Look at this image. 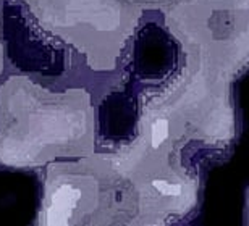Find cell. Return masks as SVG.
I'll use <instances>...</instances> for the list:
<instances>
[{
	"mask_svg": "<svg viewBox=\"0 0 249 226\" xmlns=\"http://www.w3.org/2000/svg\"><path fill=\"white\" fill-rule=\"evenodd\" d=\"M81 199V191L73 184H60L52 192L46 210V226H68L70 218Z\"/></svg>",
	"mask_w": 249,
	"mask_h": 226,
	"instance_id": "6da1fadb",
	"label": "cell"
},
{
	"mask_svg": "<svg viewBox=\"0 0 249 226\" xmlns=\"http://www.w3.org/2000/svg\"><path fill=\"white\" fill-rule=\"evenodd\" d=\"M168 133H170V123L165 118H159L154 122L151 128V144L154 149H159L160 145L168 139Z\"/></svg>",
	"mask_w": 249,
	"mask_h": 226,
	"instance_id": "7a4b0ae2",
	"label": "cell"
},
{
	"mask_svg": "<svg viewBox=\"0 0 249 226\" xmlns=\"http://www.w3.org/2000/svg\"><path fill=\"white\" fill-rule=\"evenodd\" d=\"M154 189L159 191L162 195H168V197H180L183 194V188L177 183H170L167 179H154L152 181Z\"/></svg>",
	"mask_w": 249,
	"mask_h": 226,
	"instance_id": "3957f363",
	"label": "cell"
},
{
	"mask_svg": "<svg viewBox=\"0 0 249 226\" xmlns=\"http://www.w3.org/2000/svg\"><path fill=\"white\" fill-rule=\"evenodd\" d=\"M218 2H231V0H218Z\"/></svg>",
	"mask_w": 249,
	"mask_h": 226,
	"instance_id": "277c9868",
	"label": "cell"
}]
</instances>
